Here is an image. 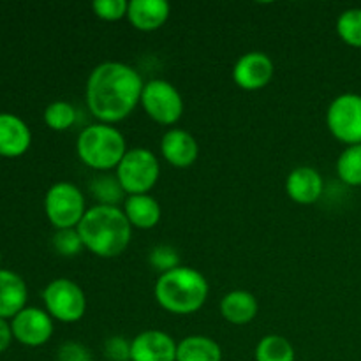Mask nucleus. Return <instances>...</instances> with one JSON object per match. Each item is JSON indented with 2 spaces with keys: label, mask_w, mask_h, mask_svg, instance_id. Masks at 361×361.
Masks as SVG:
<instances>
[{
  "label": "nucleus",
  "mask_w": 361,
  "mask_h": 361,
  "mask_svg": "<svg viewBox=\"0 0 361 361\" xmlns=\"http://www.w3.org/2000/svg\"><path fill=\"white\" fill-rule=\"evenodd\" d=\"M127 9H129L127 0H95L92 4V11L95 16L108 23H115V21L127 18Z\"/></svg>",
  "instance_id": "nucleus-27"
},
{
  "label": "nucleus",
  "mask_w": 361,
  "mask_h": 361,
  "mask_svg": "<svg viewBox=\"0 0 361 361\" xmlns=\"http://www.w3.org/2000/svg\"><path fill=\"white\" fill-rule=\"evenodd\" d=\"M56 361H94V358L87 345L80 342H66L59 348Z\"/></svg>",
  "instance_id": "nucleus-30"
},
{
  "label": "nucleus",
  "mask_w": 361,
  "mask_h": 361,
  "mask_svg": "<svg viewBox=\"0 0 361 361\" xmlns=\"http://www.w3.org/2000/svg\"><path fill=\"white\" fill-rule=\"evenodd\" d=\"M102 351L109 361H130V341H126L122 335H113L106 338Z\"/></svg>",
  "instance_id": "nucleus-29"
},
{
  "label": "nucleus",
  "mask_w": 361,
  "mask_h": 361,
  "mask_svg": "<svg viewBox=\"0 0 361 361\" xmlns=\"http://www.w3.org/2000/svg\"><path fill=\"white\" fill-rule=\"evenodd\" d=\"M122 210L133 229H141V231L154 229L162 217L161 204L152 194L127 196Z\"/></svg>",
  "instance_id": "nucleus-18"
},
{
  "label": "nucleus",
  "mask_w": 361,
  "mask_h": 361,
  "mask_svg": "<svg viewBox=\"0 0 361 361\" xmlns=\"http://www.w3.org/2000/svg\"><path fill=\"white\" fill-rule=\"evenodd\" d=\"M32 145L30 127L13 113H0V157L16 159Z\"/></svg>",
  "instance_id": "nucleus-15"
},
{
  "label": "nucleus",
  "mask_w": 361,
  "mask_h": 361,
  "mask_svg": "<svg viewBox=\"0 0 361 361\" xmlns=\"http://www.w3.org/2000/svg\"><path fill=\"white\" fill-rule=\"evenodd\" d=\"M150 120L164 127H171L183 116V97L178 88L168 80L155 78L145 83L140 101Z\"/></svg>",
  "instance_id": "nucleus-7"
},
{
  "label": "nucleus",
  "mask_w": 361,
  "mask_h": 361,
  "mask_svg": "<svg viewBox=\"0 0 361 361\" xmlns=\"http://www.w3.org/2000/svg\"><path fill=\"white\" fill-rule=\"evenodd\" d=\"M85 250L102 259L122 256L133 238V226L120 207L94 204L78 224Z\"/></svg>",
  "instance_id": "nucleus-2"
},
{
  "label": "nucleus",
  "mask_w": 361,
  "mask_h": 361,
  "mask_svg": "<svg viewBox=\"0 0 361 361\" xmlns=\"http://www.w3.org/2000/svg\"><path fill=\"white\" fill-rule=\"evenodd\" d=\"M44 310L60 323H78L87 312L85 291L71 279H53L42 291Z\"/></svg>",
  "instance_id": "nucleus-8"
},
{
  "label": "nucleus",
  "mask_w": 361,
  "mask_h": 361,
  "mask_svg": "<svg viewBox=\"0 0 361 361\" xmlns=\"http://www.w3.org/2000/svg\"><path fill=\"white\" fill-rule=\"evenodd\" d=\"M256 361H296L295 348L282 335H264L256 345Z\"/></svg>",
  "instance_id": "nucleus-21"
},
{
  "label": "nucleus",
  "mask_w": 361,
  "mask_h": 361,
  "mask_svg": "<svg viewBox=\"0 0 361 361\" xmlns=\"http://www.w3.org/2000/svg\"><path fill=\"white\" fill-rule=\"evenodd\" d=\"M275 73L274 60L264 51L243 53L231 71L233 81L245 92H257L268 87Z\"/></svg>",
  "instance_id": "nucleus-11"
},
{
  "label": "nucleus",
  "mask_w": 361,
  "mask_h": 361,
  "mask_svg": "<svg viewBox=\"0 0 361 361\" xmlns=\"http://www.w3.org/2000/svg\"><path fill=\"white\" fill-rule=\"evenodd\" d=\"M338 180L349 187H361V145H351L342 150L335 162Z\"/></svg>",
  "instance_id": "nucleus-22"
},
{
  "label": "nucleus",
  "mask_w": 361,
  "mask_h": 361,
  "mask_svg": "<svg viewBox=\"0 0 361 361\" xmlns=\"http://www.w3.org/2000/svg\"><path fill=\"white\" fill-rule=\"evenodd\" d=\"M176 361H222V348L207 335H189L178 342Z\"/></svg>",
  "instance_id": "nucleus-20"
},
{
  "label": "nucleus",
  "mask_w": 361,
  "mask_h": 361,
  "mask_svg": "<svg viewBox=\"0 0 361 361\" xmlns=\"http://www.w3.org/2000/svg\"><path fill=\"white\" fill-rule=\"evenodd\" d=\"M171 6L164 0H130L127 20L136 30L155 32L169 20Z\"/></svg>",
  "instance_id": "nucleus-16"
},
{
  "label": "nucleus",
  "mask_w": 361,
  "mask_h": 361,
  "mask_svg": "<svg viewBox=\"0 0 361 361\" xmlns=\"http://www.w3.org/2000/svg\"><path fill=\"white\" fill-rule=\"evenodd\" d=\"M178 342L162 330H145L130 341V361H176Z\"/></svg>",
  "instance_id": "nucleus-12"
},
{
  "label": "nucleus",
  "mask_w": 361,
  "mask_h": 361,
  "mask_svg": "<svg viewBox=\"0 0 361 361\" xmlns=\"http://www.w3.org/2000/svg\"><path fill=\"white\" fill-rule=\"evenodd\" d=\"M326 127L345 147L361 145V95L353 92L337 95L326 109Z\"/></svg>",
  "instance_id": "nucleus-9"
},
{
  "label": "nucleus",
  "mask_w": 361,
  "mask_h": 361,
  "mask_svg": "<svg viewBox=\"0 0 361 361\" xmlns=\"http://www.w3.org/2000/svg\"><path fill=\"white\" fill-rule=\"evenodd\" d=\"M13 330H11V323L6 319H0V353L6 351L13 342Z\"/></svg>",
  "instance_id": "nucleus-31"
},
{
  "label": "nucleus",
  "mask_w": 361,
  "mask_h": 361,
  "mask_svg": "<svg viewBox=\"0 0 361 361\" xmlns=\"http://www.w3.org/2000/svg\"><path fill=\"white\" fill-rule=\"evenodd\" d=\"M324 190L323 175L312 166H298L286 178V192L296 204H314L321 200Z\"/></svg>",
  "instance_id": "nucleus-14"
},
{
  "label": "nucleus",
  "mask_w": 361,
  "mask_h": 361,
  "mask_svg": "<svg viewBox=\"0 0 361 361\" xmlns=\"http://www.w3.org/2000/svg\"><path fill=\"white\" fill-rule=\"evenodd\" d=\"M148 261H150L152 267L155 270H159L161 274H166V271H171L175 268L182 267L180 264V256L178 250L171 245H157L150 250V256H148Z\"/></svg>",
  "instance_id": "nucleus-28"
},
{
  "label": "nucleus",
  "mask_w": 361,
  "mask_h": 361,
  "mask_svg": "<svg viewBox=\"0 0 361 361\" xmlns=\"http://www.w3.org/2000/svg\"><path fill=\"white\" fill-rule=\"evenodd\" d=\"M87 200L73 182H56L44 196V214L56 229H74L87 214Z\"/></svg>",
  "instance_id": "nucleus-6"
},
{
  "label": "nucleus",
  "mask_w": 361,
  "mask_h": 361,
  "mask_svg": "<svg viewBox=\"0 0 361 361\" xmlns=\"http://www.w3.org/2000/svg\"><path fill=\"white\" fill-rule=\"evenodd\" d=\"M11 330H13L14 341L27 348H41L48 344L53 337L55 324L53 317L39 307H25L21 312L11 319Z\"/></svg>",
  "instance_id": "nucleus-10"
},
{
  "label": "nucleus",
  "mask_w": 361,
  "mask_h": 361,
  "mask_svg": "<svg viewBox=\"0 0 361 361\" xmlns=\"http://www.w3.org/2000/svg\"><path fill=\"white\" fill-rule=\"evenodd\" d=\"M210 295L207 277L196 268L178 267L161 274L155 281L154 296L159 307L175 316H190L203 309Z\"/></svg>",
  "instance_id": "nucleus-3"
},
{
  "label": "nucleus",
  "mask_w": 361,
  "mask_h": 361,
  "mask_svg": "<svg viewBox=\"0 0 361 361\" xmlns=\"http://www.w3.org/2000/svg\"><path fill=\"white\" fill-rule=\"evenodd\" d=\"M28 289L23 279L0 268V319H13L27 307Z\"/></svg>",
  "instance_id": "nucleus-17"
},
{
  "label": "nucleus",
  "mask_w": 361,
  "mask_h": 361,
  "mask_svg": "<svg viewBox=\"0 0 361 361\" xmlns=\"http://www.w3.org/2000/svg\"><path fill=\"white\" fill-rule=\"evenodd\" d=\"M161 155L173 168L185 169L190 168L200 157V145L189 130L173 127L162 134Z\"/></svg>",
  "instance_id": "nucleus-13"
},
{
  "label": "nucleus",
  "mask_w": 361,
  "mask_h": 361,
  "mask_svg": "<svg viewBox=\"0 0 361 361\" xmlns=\"http://www.w3.org/2000/svg\"><path fill=\"white\" fill-rule=\"evenodd\" d=\"M53 249L62 257H74L85 249L78 229H56L53 235Z\"/></svg>",
  "instance_id": "nucleus-26"
},
{
  "label": "nucleus",
  "mask_w": 361,
  "mask_h": 361,
  "mask_svg": "<svg viewBox=\"0 0 361 361\" xmlns=\"http://www.w3.org/2000/svg\"><path fill=\"white\" fill-rule=\"evenodd\" d=\"M78 111L71 102L55 101L46 106L44 109V123L55 133L69 130L76 123Z\"/></svg>",
  "instance_id": "nucleus-23"
},
{
  "label": "nucleus",
  "mask_w": 361,
  "mask_h": 361,
  "mask_svg": "<svg viewBox=\"0 0 361 361\" xmlns=\"http://www.w3.org/2000/svg\"><path fill=\"white\" fill-rule=\"evenodd\" d=\"M90 192L99 201L97 204H109V207H118L122 197L126 196L116 176L108 175H101L92 180Z\"/></svg>",
  "instance_id": "nucleus-25"
},
{
  "label": "nucleus",
  "mask_w": 361,
  "mask_h": 361,
  "mask_svg": "<svg viewBox=\"0 0 361 361\" xmlns=\"http://www.w3.org/2000/svg\"><path fill=\"white\" fill-rule=\"evenodd\" d=\"M143 87L141 74L129 63H99L88 74L85 85L88 111L97 122L115 126L137 108Z\"/></svg>",
  "instance_id": "nucleus-1"
},
{
  "label": "nucleus",
  "mask_w": 361,
  "mask_h": 361,
  "mask_svg": "<svg viewBox=\"0 0 361 361\" xmlns=\"http://www.w3.org/2000/svg\"><path fill=\"white\" fill-rule=\"evenodd\" d=\"M219 310L229 324L243 326V324H249L250 321L256 319L257 312H259V303L250 291L235 289V291H229L228 295H224Z\"/></svg>",
  "instance_id": "nucleus-19"
},
{
  "label": "nucleus",
  "mask_w": 361,
  "mask_h": 361,
  "mask_svg": "<svg viewBox=\"0 0 361 361\" xmlns=\"http://www.w3.org/2000/svg\"><path fill=\"white\" fill-rule=\"evenodd\" d=\"M115 176L126 196L150 194L161 176V162L148 148H130L116 166Z\"/></svg>",
  "instance_id": "nucleus-5"
},
{
  "label": "nucleus",
  "mask_w": 361,
  "mask_h": 361,
  "mask_svg": "<svg viewBox=\"0 0 361 361\" xmlns=\"http://www.w3.org/2000/svg\"><path fill=\"white\" fill-rule=\"evenodd\" d=\"M337 34L344 44L361 48V7L345 9L337 20Z\"/></svg>",
  "instance_id": "nucleus-24"
},
{
  "label": "nucleus",
  "mask_w": 361,
  "mask_h": 361,
  "mask_svg": "<svg viewBox=\"0 0 361 361\" xmlns=\"http://www.w3.org/2000/svg\"><path fill=\"white\" fill-rule=\"evenodd\" d=\"M127 150L129 148L122 130L109 123H90L78 134V159L95 171L106 173L109 169H116Z\"/></svg>",
  "instance_id": "nucleus-4"
},
{
  "label": "nucleus",
  "mask_w": 361,
  "mask_h": 361,
  "mask_svg": "<svg viewBox=\"0 0 361 361\" xmlns=\"http://www.w3.org/2000/svg\"><path fill=\"white\" fill-rule=\"evenodd\" d=\"M0 261H2V254H0Z\"/></svg>",
  "instance_id": "nucleus-32"
}]
</instances>
